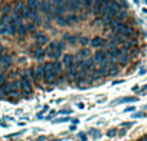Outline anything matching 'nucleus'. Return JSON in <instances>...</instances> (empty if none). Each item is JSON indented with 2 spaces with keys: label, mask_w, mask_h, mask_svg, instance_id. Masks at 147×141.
Returning <instances> with one entry per match:
<instances>
[{
  "label": "nucleus",
  "mask_w": 147,
  "mask_h": 141,
  "mask_svg": "<svg viewBox=\"0 0 147 141\" xmlns=\"http://www.w3.org/2000/svg\"><path fill=\"white\" fill-rule=\"evenodd\" d=\"M90 73H92V78H93V80H96V78H99L101 77V72H99V69H92L90 70Z\"/></svg>",
  "instance_id": "nucleus-28"
},
{
  "label": "nucleus",
  "mask_w": 147,
  "mask_h": 141,
  "mask_svg": "<svg viewBox=\"0 0 147 141\" xmlns=\"http://www.w3.org/2000/svg\"><path fill=\"white\" fill-rule=\"evenodd\" d=\"M66 1L67 5H69V10H71V12H78L81 8V4L79 0H66Z\"/></svg>",
  "instance_id": "nucleus-9"
},
{
  "label": "nucleus",
  "mask_w": 147,
  "mask_h": 141,
  "mask_svg": "<svg viewBox=\"0 0 147 141\" xmlns=\"http://www.w3.org/2000/svg\"><path fill=\"white\" fill-rule=\"evenodd\" d=\"M21 90L23 91V94H31L32 92V83H31V70L26 69L22 74V78L20 81Z\"/></svg>",
  "instance_id": "nucleus-1"
},
{
  "label": "nucleus",
  "mask_w": 147,
  "mask_h": 141,
  "mask_svg": "<svg viewBox=\"0 0 147 141\" xmlns=\"http://www.w3.org/2000/svg\"><path fill=\"white\" fill-rule=\"evenodd\" d=\"M105 45H106V41L101 37H94L92 40V46H94V48H102Z\"/></svg>",
  "instance_id": "nucleus-14"
},
{
  "label": "nucleus",
  "mask_w": 147,
  "mask_h": 141,
  "mask_svg": "<svg viewBox=\"0 0 147 141\" xmlns=\"http://www.w3.org/2000/svg\"><path fill=\"white\" fill-rule=\"evenodd\" d=\"M53 141H61V140H53Z\"/></svg>",
  "instance_id": "nucleus-42"
},
{
  "label": "nucleus",
  "mask_w": 147,
  "mask_h": 141,
  "mask_svg": "<svg viewBox=\"0 0 147 141\" xmlns=\"http://www.w3.org/2000/svg\"><path fill=\"white\" fill-rule=\"evenodd\" d=\"M112 31H114V33H119V35H123V36H125V37L133 35V28L124 25V23H119L117 26H115V27L112 28Z\"/></svg>",
  "instance_id": "nucleus-4"
},
{
  "label": "nucleus",
  "mask_w": 147,
  "mask_h": 141,
  "mask_svg": "<svg viewBox=\"0 0 147 141\" xmlns=\"http://www.w3.org/2000/svg\"><path fill=\"white\" fill-rule=\"evenodd\" d=\"M93 61H94V63H97L98 66H103V64H107L106 58H105V54H103V51H102V50L96 51Z\"/></svg>",
  "instance_id": "nucleus-7"
},
{
  "label": "nucleus",
  "mask_w": 147,
  "mask_h": 141,
  "mask_svg": "<svg viewBox=\"0 0 147 141\" xmlns=\"http://www.w3.org/2000/svg\"><path fill=\"white\" fill-rule=\"evenodd\" d=\"M79 136H80L81 141H85V140H86V139H85V135H84V134H80V135H79Z\"/></svg>",
  "instance_id": "nucleus-36"
},
{
  "label": "nucleus",
  "mask_w": 147,
  "mask_h": 141,
  "mask_svg": "<svg viewBox=\"0 0 147 141\" xmlns=\"http://www.w3.org/2000/svg\"><path fill=\"white\" fill-rule=\"evenodd\" d=\"M0 64H1L3 67H9L10 64H12V59H10V57L1 55L0 57Z\"/></svg>",
  "instance_id": "nucleus-20"
},
{
  "label": "nucleus",
  "mask_w": 147,
  "mask_h": 141,
  "mask_svg": "<svg viewBox=\"0 0 147 141\" xmlns=\"http://www.w3.org/2000/svg\"><path fill=\"white\" fill-rule=\"evenodd\" d=\"M129 59H130V57H129V54H124L123 53L121 55L117 58V62H119L121 66H127L128 63H129Z\"/></svg>",
  "instance_id": "nucleus-16"
},
{
  "label": "nucleus",
  "mask_w": 147,
  "mask_h": 141,
  "mask_svg": "<svg viewBox=\"0 0 147 141\" xmlns=\"http://www.w3.org/2000/svg\"><path fill=\"white\" fill-rule=\"evenodd\" d=\"M57 49H58V48H57V41H53V43H51V44H49L48 46H47L45 54H47V55L49 57V58H51V55H52V54L54 53V51L57 50Z\"/></svg>",
  "instance_id": "nucleus-13"
},
{
  "label": "nucleus",
  "mask_w": 147,
  "mask_h": 141,
  "mask_svg": "<svg viewBox=\"0 0 147 141\" xmlns=\"http://www.w3.org/2000/svg\"><path fill=\"white\" fill-rule=\"evenodd\" d=\"M66 21H67V25H74V23H76V22H78V21H79V18L78 17H76V15L75 14H74V15H70V17H67L66 18Z\"/></svg>",
  "instance_id": "nucleus-25"
},
{
  "label": "nucleus",
  "mask_w": 147,
  "mask_h": 141,
  "mask_svg": "<svg viewBox=\"0 0 147 141\" xmlns=\"http://www.w3.org/2000/svg\"><path fill=\"white\" fill-rule=\"evenodd\" d=\"M138 141H147V135H145L143 137H141V139L138 140Z\"/></svg>",
  "instance_id": "nucleus-37"
},
{
  "label": "nucleus",
  "mask_w": 147,
  "mask_h": 141,
  "mask_svg": "<svg viewBox=\"0 0 147 141\" xmlns=\"http://www.w3.org/2000/svg\"><path fill=\"white\" fill-rule=\"evenodd\" d=\"M10 92V83L9 82H1L0 83V98H4V96L9 95Z\"/></svg>",
  "instance_id": "nucleus-8"
},
{
  "label": "nucleus",
  "mask_w": 147,
  "mask_h": 141,
  "mask_svg": "<svg viewBox=\"0 0 147 141\" xmlns=\"http://www.w3.org/2000/svg\"><path fill=\"white\" fill-rule=\"evenodd\" d=\"M125 40H127V37L123 35H119V33H114V36H112V41L115 44H124Z\"/></svg>",
  "instance_id": "nucleus-19"
},
{
  "label": "nucleus",
  "mask_w": 147,
  "mask_h": 141,
  "mask_svg": "<svg viewBox=\"0 0 147 141\" xmlns=\"http://www.w3.org/2000/svg\"><path fill=\"white\" fill-rule=\"evenodd\" d=\"M137 98L134 96H130V98H121V99H117L116 103H128V101H136Z\"/></svg>",
  "instance_id": "nucleus-26"
},
{
  "label": "nucleus",
  "mask_w": 147,
  "mask_h": 141,
  "mask_svg": "<svg viewBox=\"0 0 147 141\" xmlns=\"http://www.w3.org/2000/svg\"><path fill=\"white\" fill-rule=\"evenodd\" d=\"M66 39H70V44H72V45H74V44H76V37H70V36H67V37Z\"/></svg>",
  "instance_id": "nucleus-32"
},
{
  "label": "nucleus",
  "mask_w": 147,
  "mask_h": 141,
  "mask_svg": "<svg viewBox=\"0 0 147 141\" xmlns=\"http://www.w3.org/2000/svg\"><path fill=\"white\" fill-rule=\"evenodd\" d=\"M44 140H45V137H44V136H40V137L38 139V141H44Z\"/></svg>",
  "instance_id": "nucleus-40"
},
{
  "label": "nucleus",
  "mask_w": 147,
  "mask_h": 141,
  "mask_svg": "<svg viewBox=\"0 0 147 141\" xmlns=\"http://www.w3.org/2000/svg\"><path fill=\"white\" fill-rule=\"evenodd\" d=\"M133 124V122H129V123H121V126H124V127H130Z\"/></svg>",
  "instance_id": "nucleus-33"
},
{
  "label": "nucleus",
  "mask_w": 147,
  "mask_h": 141,
  "mask_svg": "<svg viewBox=\"0 0 147 141\" xmlns=\"http://www.w3.org/2000/svg\"><path fill=\"white\" fill-rule=\"evenodd\" d=\"M34 57L40 61V59H43L44 57H45V50H44V49H36L35 53H34Z\"/></svg>",
  "instance_id": "nucleus-22"
},
{
  "label": "nucleus",
  "mask_w": 147,
  "mask_h": 141,
  "mask_svg": "<svg viewBox=\"0 0 147 141\" xmlns=\"http://www.w3.org/2000/svg\"><path fill=\"white\" fill-rule=\"evenodd\" d=\"M17 33L21 36V37H23V36H25L26 33H27V28H26V26L23 25V23L17 28Z\"/></svg>",
  "instance_id": "nucleus-24"
},
{
  "label": "nucleus",
  "mask_w": 147,
  "mask_h": 141,
  "mask_svg": "<svg viewBox=\"0 0 147 141\" xmlns=\"http://www.w3.org/2000/svg\"><path fill=\"white\" fill-rule=\"evenodd\" d=\"M61 113L62 114H70V113H71V110H62Z\"/></svg>",
  "instance_id": "nucleus-38"
},
{
  "label": "nucleus",
  "mask_w": 147,
  "mask_h": 141,
  "mask_svg": "<svg viewBox=\"0 0 147 141\" xmlns=\"http://www.w3.org/2000/svg\"><path fill=\"white\" fill-rule=\"evenodd\" d=\"M72 63H74V55H71V54H66V55L62 57V64H63L66 68L71 66Z\"/></svg>",
  "instance_id": "nucleus-12"
},
{
  "label": "nucleus",
  "mask_w": 147,
  "mask_h": 141,
  "mask_svg": "<svg viewBox=\"0 0 147 141\" xmlns=\"http://www.w3.org/2000/svg\"><path fill=\"white\" fill-rule=\"evenodd\" d=\"M30 14H31V10L27 5H23L22 9H21V13H20V17L21 19H30Z\"/></svg>",
  "instance_id": "nucleus-10"
},
{
  "label": "nucleus",
  "mask_w": 147,
  "mask_h": 141,
  "mask_svg": "<svg viewBox=\"0 0 147 141\" xmlns=\"http://www.w3.org/2000/svg\"><path fill=\"white\" fill-rule=\"evenodd\" d=\"M43 67H44V78L43 80L45 81L47 83H49V85L54 83L57 80V76H56V73H54L53 62H48V63L43 64Z\"/></svg>",
  "instance_id": "nucleus-2"
},
{
  "label": "nucleus",
  "mask_w": 147,
  "mask_h": 141,
  "mask_svg": "<svg viewBox=\"0 0 147 141\" xmlns=\"http://www.w3.org/2000/svg\"><path fill=\"white\" fill-rule=\"evenodd\" d=\"M109 0H94V4H93V12H94V15L97 17V14H98L99 9H101V7L105 4V3H107Z\"/></svg>",
  "instance_id": "nucleus-11"
},
{
  "label": "nucleus",
  "mask_w": 147,
  "mask_h": 141,
  "mask_svg": "<svg viewBox=\"0 0 147 141\" xmlns=\"http://www.w3.org/2000/svg\"><path fill=\"white\" fill-rule=\"evenodd\" d=\"M134 117L136 118H138V117H145V113H137V114H134Z\"/></svg>",
  "instance_id": "nucleus-35"
},
{
  "label": "nucleus",
  "mask_w": 147,
  "mask_h": 141,
  "mask_svg": "<svg viewBox=\"0 0 147 141\" xmlns=\"http://www.w3.org/2000/svg\"><path fill=\"white\" fill-rule=\"evenodd\" d=\"M117 70H119V66L116 63L109 64V74H116Z\"/></svg>",
  "instance_id": "nucleus-23"
},
{
  "label": "nucleus",
  "mask_w": 147,
  "mask_h": 141,
  "mask_svg": "<svg viewBox=\"0 0 147 141\" xmlns=\"http://www.w3.org/2000/svg\"><path fill=\"white\" fill-rule=\"evenodd\" d=\"M1 53H3V45L0 44V54H1Z\"/></svg>",
  "instance_id": "nucleus-41"
},
{
  "label": "nucleus",
  "mask_w": 147,
  "mask_h": 141,
  "mask_svg": "<svg viewBox=\"0 0 147 141\" xmlns=\"http://www.w3.org/2000/svg\"><path fill=\"white\" fill-rule=\"evenodd\" d=\"M88 43H89V40H88L86 37H83V39L80 40V44H81V45H86Z\"/></svg>",
  "instance_id": "nucleus-30"
},
{
  "label": "nucleus",
  "mask_w": 147,
  "mask_h": 141,
  "mask_svg": "<svg viewBox=\"0 0 147 141\" xmlns=\"http://www.w3.org/2000/svg\"><path fill=\"white\" fill-rule=\"evenodd\" d=\"M31 77H32V80L35 81H41L44 78V67L43 64H40V66L35 67L34 70H31Z\"/></svg>",
  "instance_id": "nucleus-6"
},
{
  "label": "nucleus",
  "mask_w": 147,
  "mask_h": 141,
  "mask_svg": "<svg viewBox=\"0 0 147 141\" xmlns=\"http://www.w3.org/2000/svg\"><path fill=\"white\" fill-rule=\"evenodd\" d=\"M107 136H109V137L115 136V130H114V128H112V130H110V131L107 132Z\"/></svg>",
  "instance_id": "nucleus-31"
},
{
  "label": "nucleus",
  "mask_w": 147,
  "mask_h": 141,
  "mask_svg": "<svg viewBox=\"0 0 147 141\" xmlns=\"http://www.w3.org/2000/svg\"><path fill=\"white\" fill-rule=\"evenodd\" d=\"M124 135H125V130H121L120 134H119V136H124Z\"/></svg>",
  "instance_id": "nucleus-39"
},
{
  "label": "nucleus",
  "mask_w": 147,
  "mask_h": 141,
  "mask_svg": "<svg viewBox=\"0 0 147 141\" xmlns=\"http://www.w3.org/2000/svg\"><path fill=\"white\" fill-rule=\"evenodd\" d=\"M134 106H130V108H127V109H125V110L124 112H133V110H134Z\"/></svg>",
  "instance_id": "nucleus-34"
},
{
  "label": "nucleus",
  "mask_w": 147,
  "mask_h": 141,
  "mask_svg": "<svg viewBox=\"0 0 147 141\" xmlns=\"http://www.w3.org/2000/svg\"><path fill=\"white\" fill-rule=\"evenodd\" d=\"M121 10V7L119 5V3H116V1H110V4H109V9H107V12H106V14L103 15V19H112V18L115 17V15L117 14V13Z\"/></svg>",
  "instance_id": "nucleus-3"
},
{
  "label": "nucleus",
  "mask_w": 147,
  "mask_h": 141,
  "mask_svg": "<svg viewBox=\"0 0 147 141\" xmlns=\"http://www.w3.org/2000/svg\"><path fill=\"white\" fill-rule=\"evenodd\" d=\"M27 7L30 8V10H39L40 3L39 0H27Z\"/></svg>",
  "instance_id": "nucleus-15"
},
{
  "label": "nucleus",
  "mask_w": 147,
  "mask_h": 141,
  "mask_svg": "<svg viewBox=\"0 0 147 141\" xmlns=\"http://www.w3.org/2000/svg\"><path fill=\"white\" fill-rule=\"evenodd\" d=\"M23 7V3L22 1H17L16 5L13 7V15L14 17H20V13H21V9Z\"/></svg>",
  "instance_id": "nucleus-17"
},
{
  "label": "nucleus",
  "mask_w": 147,
  "mask_h": 141,
  "mask_svg": "<svg viewBox=\"0 0 147 141\" xmlns=\"http://www.w3.org/2000/svg\"><path fill=\"white\" fill-rule=\"evenodd\" d=\"M89 55H90V51L88 50V49H81V50H79V54L76 55V58H79V59H88L89 58Z\"/></svg>",
  "instance_id": "nucleus-18"
},
{
  "label": "nucleus",
  "mask_w": 147,
  "mask_h": 141,
  "mask_svg": "<svg viewBox=\"0 0 147 141\" xmlns=\"http://www.w3.org/2000/svg\"><path fill=\"white\" fill-rule=\"evenodd\" d=\"M12 22V17L5 14L3 19L0 21V35H7L9 32V25Z\"/></svg>",
  "instance_id": "nucleus-5"
},
{
  "label": "nucleus",
  "mask_w": 147,
  "mask_h": 141,
  "mask_svg": "<svg viewBox=\"0 0 147 141\" xmlns=\"http://www.w3.org/2000/svg\"><path fill=\"white\" fill-rule=\"evenodd\" d=\"M69 121H70V118H69V117H66V118H58V119H56L53 123H62V122H69Z\"/></svg>",
  "instance_id": "nucleus-29"
},
{
  "label": "nucleus",
  "mask_w": 147,
  "mask_h": 141,
  "mask_svg": "<svg viewBox=\"0 0 147 141\" xmlns=\"http://www.w3.org/2000/svg\"><path fill=\"white\" fill-rule=\"evenodd\" d=\"M57 23H58L59 26H67V21H66V17H63V15H59V17H57Z\"/></svg>",
  "instance_id": "nucleus-27"
},
{
  "label": "nucleus",
  "mask_w": 147,
  "mask_h": 141,
  "mask_svg": "<svg viewBox=\"0 0 147 141\" xmlns=\"http://www.w3.org/2000/svg\"><path fill=\"white\" fill-rule=\"evenodd\" d=\"M35 37H36V40L39 41V44H41V45H44V44H47V43H48V36L43 35V33H41V32L36 33V35H35Z\"/></svg>",
  "instance_id": "nucleus-21"
}]
</instances>
